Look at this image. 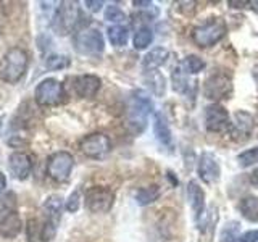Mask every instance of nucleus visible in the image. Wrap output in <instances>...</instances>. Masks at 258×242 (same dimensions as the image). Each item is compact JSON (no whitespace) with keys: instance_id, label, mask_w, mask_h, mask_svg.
Wrapping results in <instances>:
<instances>
[{"instance_id":"nucleus-5","label":"nucleus","mask_w":258,"mask_h":242,"mask_svg":"<svg viewBox=\"0 0 258 242\" xmlns=\"http://www.w3.org/2000/svg\"><path fill=\"white\" fill-rule=\"evenodd\" d=\"M153 103L150 97L142 92L136 91L131 97V107H129V126L133 128L134 133H142L147 126V118L152 113Z\"/></svg>"},{"instance_id":"nucleus-22","label":"nucleus","mask_w":258,"mask_h":242,"mask_svg":"<svg viewBox=\"0 0 258 242\" xmlns=\"http://www.w3.org/2000/svg\"><path fill=\"white\" fill-rule=\"evenodd\" d=\"M240 213L248 221H258V197L247 196L240 200Z\"/></svg>"},{"instance_id":"nucleus-4","label":"nucleus","mask_w":258,"mask_h":242,"mask_svg":"<svg viewBox=\"0 0 258 242\" xmlns=\"http://www.w3.org/2000/svg\"><path fill=\"white\" fill-rule=\"evenodd\" d=\"M34 100L39 107H58L68 100L64 86L55 78L40 81L34 91Z\"/></svg>"},{"instance_id":"nucleus-3","label":"nucleus","mask_w":258,"mask_h":242,"mask_svg":"<svg viewBox=\"0 0 258 242\" xmlns=\"http://www.w3.org/2000/svg\"><path fill=\"white\" fill-rule=\"evenodd\" d=\"M81 18H83V13L75 2H61L55 10L52 28L58 36H67L75 29H79Z\"/></svg>"},{"instance_id":"nucleus-9","label":"nucleus","mask_w":258,"mask_h":242,"mask_svg":"<svg viewBox=\"0 0 258 242\" xmlns=\"http://www.w3.org/2000/svg\"><path fill=\"white\" fill-rule=\"evenodd\" d=\"M204 94L210 100H224L232 94V79L228 73L215 71L212 73L204 84Z\"/></svg>"},{"instance_id":"nucleus-8","label":"nucleus","mask_w":258,"mask_h":242,"mask_svg":"<svg viewBox=\"0 0 258 242\" xmlns=\"http://www.w3.org/2000/svg\"><path fill=\"white\" fill-rule=\"evenodd\" d=\"M75 168V157L67 150H58L47 158V174L55 183H67Z\"/></svg>"},{"instance_id":"nucleus-12","label":"nucleus","mask_w":258,"mask_h":242,"mask_svg":"<svg viewBox=\"0 0 258 242\" xmlns=\"http://www.w3.org/2000/svg\"><path fill=\"white\" fill-rule=\"evenodd\" d=\"M205 126L210 133H228L231 129L229 113L220 103H212L205 108Z\"/></svg>"},{"instance_id":"nucleus-32","label":"nucleus","mask_w":258,"mask_h":242,"mask_svg":"<svg viewBox=\"0 0 258 242\" xmlns=\"http://www.w3.org/2000/svg\"><path fill=\"white\" fill-rule=\"evenodd\" d=\"M236 239H239L237 236V223H229L226 224V228L221 232V240L223 242H234Z\"/></svg>"},{"instance_id":"nucleus-33","label":"nucleus","mask_w":258,"mask_h":242,"mask_svg":"<svg viewBox=\"0 0 258 242\" xmlns=\"http://www.w3.org/2000/svg\"><path fill=\"white\" fill-rule=\"evenodd\" d=\"M237 242H258V229L248 231L237 239Z\"/></svg>"},{"instance_id":"nucleus-29","label":"nucleus","mask_w":258,"mask_h":242,"mask_svg":"<svg viewBox=\"0 0 258 242\" xmlns=\"http://www.w3.org/2000/svg\"><path fill=\"white\" fill-rule=\"evenodd\" d=\"M239 160V165L240 166H252L253 163H256L258 161V147H253V149H250V150H245V152H242L240 155L237 157Z\"/></svg>"},{"instance_id":"nucleus-11","label":"nucleus","mask_w":258,"mask_h":242,"mask_svg":"<svg viewBox=\"0 0 258 242\" xmlns=\"http://www.w3.org/2000/svg\"><path fill=\"white\" fill-rule=\"evenodd\" d=\"M79 149L86 157L94 160H102L111 150V141L107 134L103 133H92L83 137L79 142Z\"/></svg>"},{"instance_id":"nucleus-35","label":"nucleus","mask_w":258,"mask_h":242,"mask_svg":"<svg viewBox=\"0 0 258 242\" xmlns=\"http://www.w3.org/2000/svg\"><path fill=\"white\" fill-rule=\"evenodd\" d=\"M229 5L234 8H244V5H250V2H236V0H231Z\"/></svg>"},{"instance_id":"nucleus-20","label":"nucleus","mask_w":258,"mask_h":242,"mask_svg":"<svg viewBox=\"0 0 258 242\" xmlns=\"http://www.w3.org/2000/svg\"><path fill=\"white\" fill-rule=\"evenodd\" d=\"M153 131H155L157 139L161 145H165L168 149H173V136L171 129L166 118L161 113H155V119H153Z\"/></svg>"},{"instance_id":"nucleus-21","label":"nucleus","mask_w":258,"mask_h":242,"mask_svg":"<svg viewBox=\"0 0 258 242\" xmlns=\"http://www.w3.org/2000/svg\"><path fill=\"white\" fill-rule=\"evenodd\" d=\"M168 58V50L163 47H157L150 50L147 55L144 56V62H142V67L145 71H155L157 68H160Z\"/></svg>"},{"instance_id":"nucleus-23","label":"nucleus","mask_w":258,"mask_h":242,"mask_svg":"<svg viewBox=\"0 0 258 242\" xmlns=\"http://www.w3.org/2000/svg\"><path fill=\"white\" fill-rule=\"evenodd\" d=\"M107 36H108V40H110V44H111V45H115V47H123V45L127 44L129 31H127V28L116 24V26L108 28Z\"/></svg>"},{"instance_id":"nucleus-25","label":"nucleus","mask_w":258,"mask_h":242,"mask_svg":"<svg viewBox=\"0 0 258 242\" xmlns=\"http://www.w3.org/2000/svg\"><path fill=\"white\" fill-rule=\"evenodd\" d=\"M160 197V188L158 186H147L136 192V200L139 205H149Z\"/></svg>"},{"instance_id":"nucleus-18","label":"nucleus","mask_w":258,"mask_h":242,"mask_svg":"<svg viewBox=\"0 0 258 242\" xmlns=\"http://www.w3.org/2000/svg\"><path fill=\"white\" fill-rule=\"evenodd\" d=\"M187 199L194 212V216L199 221L205 213V194L196 181H190L187 184Z\"/></svg>"},{"instance_id":"nucleus-10","label":"nucleus","mask_w":258,"mask_h":242,"mask_svg":"<svg viewBox=\"0 0 258 242\" xmlns=\"http://www.w3.org/2000/svg\"><path fill=\"white\" fill-rule=\"evenodd\" d=\"M84 204L91 213H107L115 204V192L105 186H94L86 191Z\"/></svg>"},{"instance_id":"nucleus-16","label":"nucleus","mask_w":258,"mask_h":242,"mask_svg":"<svg viewBox=\"0 0 258 242\" xmlns=\"http://www.w3.org/2000/svg\"><path fill=\"white\" fill-rule=\"evenodd\" d=\"M252 129H253V118H252V115L247 113V111H237L236 113V121L231 123L229 133H231L234 141L244 142V141L248 139L250 134H252Z\"/></svg>"},{"instance_id":"nucleus-17","label":"nucleus","mask_w":258,"mask_h":242,"mask_svg":"<svg viewBox=\"0 0 258 242\" xmlns=\"http://www.w3.org/2000/svg\"><path fill=\"white\" fill-rule=\"evenodd\" d=\"M221 169L220 165H218L216 158L212 155V153H202V157L199 160V176L200 179L207 183V184H213L220 179Z\"/></svg>"},{"instance_id":"nucleus-38","label":"nucleus","mask_w":258,"mask_h":242,"mask_svg":"<svg viewBox=\"0 0 258 242\" xmlns=\"http://www.w3.org/2000/svg\"><path fill=\"white\" fill-rule=\"evenodd\" d=\"M253 76H255V79H256V83H258V67L253 70Z\"/></svg>"},{"instance_id":"nucleus-2","label":"nucleus","mask_w":258,"mask_h":242,"mask_svg":"<svg viewBox=\"0 0 258 242\" xmlns=\"http://www.w3.org/2000/svg\"><path fill=\"white\" fill-rule=\"evenodd\" d=\"M29 67V55L23 47L8 48L0 65V78L8 84H16L26 75Z\"/></svg>"},{"instance_id":"nucleus-14","label":"nucleus","mask_w":258,"mask_h":242,"mask_svg":"<svg viewBox=\"0 0 258 242\" xmlns=\"http://www.w3.org/2000/svg\"><path fill=\"white\" fill-rule=\"evenodd\" d=\"M102 81L95 75H81L71 79V87L81 99H91L100 91Z\"/></svg>"},{"instance_id":"nucleus-6","label":"nucleus","mask_w":258,"mask_h":242,"mask_svg":"<svg viewBox=\"0 0 258 242\" xmlns=\"http://www.w3.org/2000/svg\"><path fill=\"white\" fill-rule=\"evenodd\" d=\"M73 45L76 52L87 55V56H99L105 48V40L99 29L92 28H81L76 31L73 37Z\"/></svg>"},{"instance_id":"nucleus-31","label":"nucleus","mask_w":258,"mask_h":242,"mask_svg":"<svg viewBox=\"0 0 258 242\" xmlns=\"http://www.w3.org/2000/svg\"><path fill=\"white\" fill-rule=\"evenodd\" d=\"M79 207H81V191L76 189L68 196V200H67V204H64V208H67L70 213H76L79 210Z\"/></svg>"},{"instance_id":"nucleus-28","label":"nucleus","mask_w":258,"mask_h":242,"mask_svg":"<svg viewBox=\"0 0 258 242\" xmlns=\"http://www.w3.org/2000/svg\"><path fill=\"white\" fill-rule=\"evenodd\" d=\"M181 67L184 68L185 73H190V75H197L199 71H202V70L205 68V62L202 60V58H199L197 55H189L187 58L182 62Z\"/></svg>"},{"instance_id":"nucleus-24","label":"nucleus","mask_w":258,"mask_h":242,"mask_svg":"<svg viewBox=\"0 0 258 242\" xmlns=\"http://www.w3.org/2000/svg\"><path fill=\"white\" fill-rule=\"evenodd\" d=\"M171 79H173V89L176 92L179 94H187L189 92V81H187V73L184 71V68L177 67L174 68L173 75H171Z\"/></svg>"},{"instance_id":"nucleus-13","label":"nucleus","mask_w":258,"mask_h":242,"mask_svg":"<svg viewBox=\"0 0 258 242\" xmlns=\"http://www.w3.org/2000/svg\"><path fill=\"white\" fill-rule=\"evenodd\" d=\"M56 234V228L44 218H31L26 223V242H50Z\"/></svg>"},{"instance_id":"nucleus-34","label":"nucleus","mask_w":258,"mask_h":242,"mask_svg":"<svg viewBox=\"0 0 258 242\" xmlns=\"http://www.w3.org/2000/svg\"><path fill=\"white\" fill-rule=\"evenodd\" d=\"M84 5H86L91 12H99L100 8L103 7V2H99V0H95V2H92V0H87V2H84Z\"/></svg>"},{"instance_id":"nucleus-1","label":"nucleus","mask_w":258,"mask_h":242,"mask_svg":"<svg viewBox=\"0 0 258 242\" xmlns=\"http://www.w3.org/2000/svg\"><path fill=\"white\" fill-rule=\"evenodd\" d=\"M23 229V221L18 215V200L15 192L8 191L0 199V236L7 239L16 237Z\"/></svg>"},{"instance_id":"nucleus-27","label":"nucleus","mask_w":258,"mask_h":242,"mask_svg":"<svg viewBox=\"0 0 258 242\" xmlns=\"http://www.w3.org/2000/svg\"><path fill=\"white\" fill-rule=\"evenodd\" d=\"M153 40V32L149 26H142L137 29V32L134 34V47L137 50H144L147 48Z\"/></svg>"},{"instance_id":"nucleus-37","label":"nucleus","mask_w":258,"mask_h":242,"mask_svg":"<svg viewBox=\"0 0 258 242\" xmlns=\"http://www.w3.org/2000/svg\"><path fill=\"white\" fill-rule=\"evenodd\" d=\"M250 181H252V184L255 186V188H258V168L252 173V176H250Z\"/></svg>"},{"instance_id":"nucleus-26","label":"nucleus","mask_w":258,"mask_h":242,"mask_svg":"<svg viewBox=\"0 0 258 242\" xmlns=\"http://www.w3.org/2000/svg\"><path fill=\"white\" fill-rule=\"evenodd\" d=\"M70 65H71V60H70V56H67V55L52 53V55H48L45 58V68L48 71H60V70L68 68Z\"/></svg>"},{"instance_id":"nucleus-7","label":"nucleus","mask_w":258,"mask_h":242,"mask_svg":"<svg viewBox=\"0 0 258 242\" xmlns=\"http://www.w3.org/2000/svg\"><path fill=\"white\" fill-rule=\"evenodd\" d=\"M228 28L221 18H210L192 31V39L199 47H212L226 36Z\"/></svg>"},{"instance_id":"nucleus-36","label":"nucleus","mask_w":258,"mask_h":242,"mask_svg":"<svg viewBox=\"0 0 258 242\" xmlns=\"http://www.w3.org/2000/svg\"><path fill=\"white\" fill-rule=\"evenodd\" d=\"M5 186H7V177L4 173H0V194L5 191Z\"/></svg>"},{"instance_id":"nucleus-19","label":"nucleus","mask_w":258,"mask_h":242,"mask_svg":"<svg viewBox=\"0 0 258 242\" xmlns=\"http://www.w3.org/2000/svg\"><path fill=\"white\" fill-rule=\"evenodd\" d=\"M61 207H63V199L58 194H53V196L47 197L44 202V220L47 223H50L52 226H58L60 218H61Z\"/></svg>"},{"instance_id":"nucleus-30","label":"nucleus","mask_w":258,"mask_h":242,"mask_svg":"<svg viewBox=\"0 0 258 242\" xmlns=\"http://www.w3.org/2000/svg\"><path fill=\"white\" fill-rule=\"evenodd\" d=\"M105 20L111 21V23H123L126 20L124 12L121 10L116 5H108L107 10H105Z\"/></svg>"},{"instance_id":"nucleus-15","label":"nucleus","mask_w":258,"mask_h":242,"mask_svg":"<svg viewBox=\"0 0 258 242\" xmlns=\"http://www.w3.org/2000/svg\"><path fill=\"white\" fill-rule=\"evenodd\" d=\"M32 165H34L32 157L26 152H13L8 157V169L20 181H24L26 177H29V174L32 173Z\"/></svg>"}]
</instances>
